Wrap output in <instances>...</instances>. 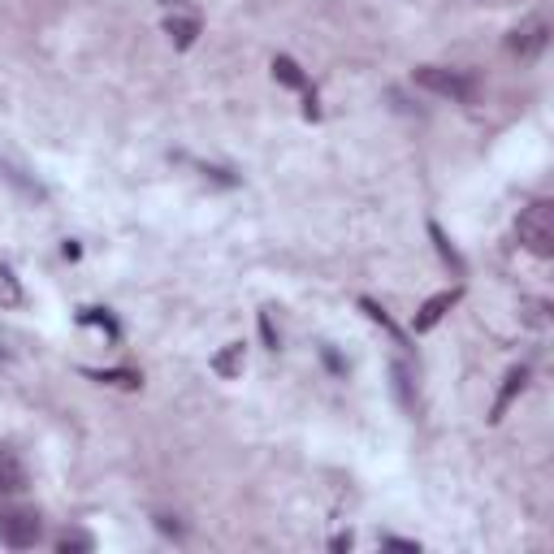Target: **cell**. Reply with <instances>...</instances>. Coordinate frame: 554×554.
Returning <instances> with one entry per match:
<instances>
[{
  "label": "cell",
  "instance_id": "30bf717a",
  "mask_svg": "<svg viewBox=\"0 0 554 554\" xmlns=\"http://www.w3.org/2000/svg\"><path fill=\"white\" fill-rule=\"evenodd\" d=\"M91 381H100V386H122V390H139L143 377L130 373V368H109V373H96V368H87Z\"/></svg>",
  "mask_w": 554,
  "mask_h": 554
},
{
  "label": "cell",
  "instance_id": "52a82bcc",
  "mask_svg": "<svg viewBox=\"0 0 554 554\" xmlns=\"http://www.w3.org/2000/svg\"><path fill=\"white\" fill-rule=\"evenodd\" d=\"M165 31H169V39H174V48H191L195 35H200V18H195V13H169Z\"/></svg>",
  "mask_w": 554,
  "mask_h": 554
},
{
  "label": "cell",
  "instance_id": "277c9868",
  "mask_svg": "<svg viewBox=\"0 0 554 554\" xmlns=\"http://www.w3.org/2000/svg\"><path fill=\"white\" fill-rule=\"evenodd\" d=\"M459 295H464V290H459V286H451V290H438V295H433V299H425V308H420V312H416V321H412V329H416V334H429V329L438 325L442 316H446V312H451L455 303H459Z\"/></svg>",
  "mask_w": 554,
  "mask_h": 554
},
{
  "label": "cell",
  "instance_id": "3957f363",
  "mask_svg": "<svg viewBox=\"0 0 554 554\" xmlns=\"http://www.w3.org/2000/svg\"><path fill=\"white\" fill-rule=\"evenodd\" d=\"M44 537V520L35 507H5L0 511V546L9 550H31Z\"/></svg>",
  "mask_w": 554,
  "mask_h": 554
},
{
  "label": "cell",
  "instance_id": "ba28073f",
  "mask_svg": "<svg viewBox=\"0 0 554 554\" xmlns=\"http://www.w3.org/2000/svg\"><path fill=\"white\" fill-rule=\"evenodd\" d=\"M26 490V468L18 464V455L13 451H0V498Z\"/></svg>",
  "mask_w": 554,
  "mask_h": 554
},
{
  "label": "cell",
  "instance_id": "ac0fdd59",
  "mask_svg": "<svg viewBox=\"0 0 554 554\" xmlns=\"http://www.w3.org/2000/svg\"><path fill=\"white\" fill-rule=\"evenodd\" d=\"M0 286H5V299L9 303H18V286H13V273L9 269H0Z\"/></svg>",
  "mask_w": 554,
  "mask_h": 554
},
{
  "label": "cell",
  "instance_id": "e0dca14e",
  "mask_svg": "<svg viewBox=\"0 0 554 554\" xmlns=\"http://www.w3.org/2000/svg\"><path fill=\"white\" fill-rule=\"evenodd\" d=\"M260 334H265V347L277 351V329H273V316L269 312H260Z\"/></svg>",
  "mask_w": 554,
  "mask_h": 554
},
{
  "label": "cell",
  "instance_id": "5b68a950",
  "mask_svg": "<svg viewBox=\"0 0 554 554\" xmlns=\"http://www.w3.org/2000/svg\"><path fill=\"white\" fill-rule=\"evenodd\" d=\"M546 31H550V26L542 18H533V22H524L520 31H511L507 44H511V52H520V57H537V52L546 48V39H550Z\"/></svg>",
  "mask_w": 554,
  "mask_h": 554
},
{
  "label": "cell",
  "instance_id": "5bb4252c",
  "mask_svg": "<svg viewBox=\"0 0 554 554\" xmlns=\"http://www.w3.org/2000/svg\"><path fill=\"white\" fill-rule=\"evenodd\" d=\"M429 234H433V243H438V252H442V260H446V265H451L455 273H464V260H459V252H455L451 243H446V234H442L438 226H429Z\"/></svg>",
  "mask_w": 554,
  "mask_h": 554
},
{
  "label": "cell",
  "instance_id": "7a4b0ae2",
  "mask_svg": "<svg viewBox=\"0 0 554 554\" xmlns=\"http://www.w3.org/2000/svg\"><path fill=\"white\" fill-rule=\"evenodd\" d=\"M416 83L433 91L442 100H455V104H468L477 96V78L464 74V70H446V65H420L416 70Z\"/></svg>",
  "mask_w": 554,
  "mask_h": 554
},
{
  "label": "cell",
  "instance_id": "4fadbf2b",
  "mask_svg": "<svg viewBox=\"0 0 554 554\" xmlns=\"http://www.w3.org/2000/svg\"><path fill=\"white\" fill-rule=\"evenodd\" d=\"M78 321H83V325H100L104 334L117 338V321H113V316L104 312V308H83V312H78Z\"/></svg>",
  "mask_w": 554,
  "mask_h": 554
},
{
  "label": "cell",
  "instance_id": "2e32d148",
  "mask_svg": "<svg viewBox=\"0 0 554 554\" xmlns=\"http://www.w3.org/2000/svg\"><path fill=\"white\" fill-rule=\"evenodd\" d=\"M57 550L61 554H70V550H96V542H91L87 533H65V537H57Z\"/></svg>",
  "mask_w": 554,
  "mask_h": 554
},
{
  "label": "cell",
  "instance_id": "6da1fadb",
  "mask_svg": "<svg viewBox=\"0 0 554 554\" xmlns=\"http://www.w3.org/2000/svg\"><path fill=\"white\" fill-rule=\"evenodd\" d=\"M516 234L537 260H550L554 256V200H533L524 208L516 221Z\"/></svg>",
  "mask_w": 554,
  "mask_h": 554
},
{
  "label": "cell",
  "instance_id": "8fae6325",
  "mask_svg": "<svg viewBox=\"0 0 554 554\" xmlns=\"http://www.w3.org/2000/svg\"><path fill=\"white\" fill-rule=\"evenodd\" d=\"M213 368H217L221 377H239L243 373V342H230V347L213 360Z\"/></svg>",
  "mask_w": 554,
  "mask_h": 554
},
{
  "label": "cell",
  "instance_id": "8992f818",
  "mask_svg": "<svg viewBox=\"0 0 554 554\" xmlns=\"http://www.w3.org/2000/svg\"><path fill=\"white\" fill-rule=\"evenodd\" d=\"M524 381H529V368H524V364H520V368H511V373H507L503 390H498V399H494V407H490V420H494V425L507 416V407L516 403V394L524 390Z\"/></svg>",
  "mask_w": 554,
  "mask_h": 554
},
{
  "label": "cell",
  "instance_id": "7c38bea8",
  "mask_svg": "<svg viewBox=\"0 0 554 554\" xmlns=\"http://www.w3.org/2000/svg\"><path fill=\"white\" fill-rule=\"evenodd\" d=\"M360 308L368 312V321H377L381 329H386V334H394V338H403V334H399V325H394V321H390V312H386V308H381V303H373V299H360Z\"/></svg>",
  "mask_w": 554,
  "mask_h": 554
},
{
  "label": "cell",
  "instance_id": "9a60e30c",
  "mask_svg": "<svg viewBox=\"0 0 554 554\" xmlns=\"http://www.w3.org/2000/svg\"><path fill=\"white\" fill-rule=\"evenodd\" d=\"M394 390H399V403L403 407H416V399H412V373H407L403 364H394Z\"/></svg>",
  "mask_w": 554,
  "mask_h": 554
},
{
  "label": "cell",
  "instance_id": "9c48e42d",
  "mask_svg": "<svg viewBox=\"0 0 554 554\" xmlns=\"http://www.w3.org/2000/svg\"><path fill=\"white\" fill-rule=\"evenodd\" d=\"M273 78H277V83H286V87H295V91H303V96H316V91L308 87V78H303V70L295 65V57H273Z\"/></svg>",
  "mask_w": 554,
  "mask_h": 554
},
{
  "label": "cell",
  "instance_id": "d6986e66",
  "mask_svg": "<svg viewBox=\"0 0 554 554\" xmlns=\"http://www.w3.org/2000/svg\"><path fill=\"white\" fill-rule=\"evenodd\" d=\"M386 546H390V550H407V554H416V550H420L416 542H399V537H386Z\"/></svg>",
  "mask_w": 554,
  "mask_h": 554
}]
</instances>
